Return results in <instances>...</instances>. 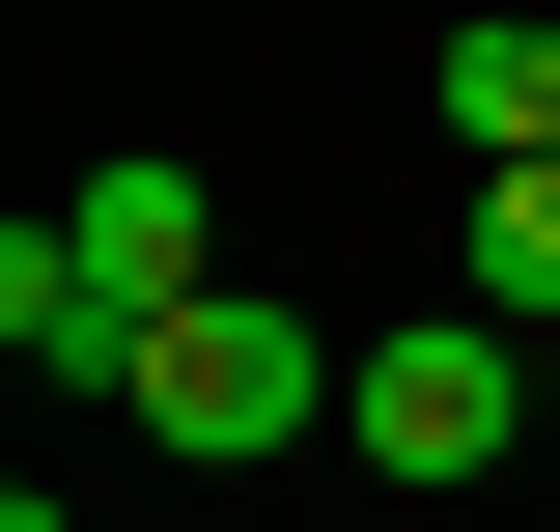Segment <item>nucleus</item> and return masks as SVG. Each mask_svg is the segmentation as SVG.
Returning a JSON list of instances; mask_svg holds the SVG:
<instances>
[{
	"instance_id": "423d86ee",
	"label": "nucleus",
	"mask_w": 560,
	"mask_h": 532,
	"mask_svg": "<svg viewBox=\"0 0 560 532\" xmlns=\"http://www.w3.org/2000/svg\"><path fill=\"white\" fill-rule=\"evenodd\" d=\"M477 309L560 336V169H477Z\"/></svg>"
},
{
	"instance_id": "f257e3e1",
	"label": "nucleus",
	"mask_w": 560,
	"mask_h": 532,
	"mask_svg": "<svg viewBox=\"0 0 560 532\" xmlns=\"http://www.w3.org/2000/svg\"><path fill=\"white\" fill-rule=\"evenodd\" d=\"M337 393H364V336H308V309H253V280H197V309L140 336V420H168V449H224V476H253L280 420H337Z\"/></svg>"
},
{
	"instance_id": "7ed1b4c3",
	"label": "nucleus",
	"mask_w": 560,
	"mask_h": 532,
	"mask_svg": "<svg viewBox=\"0 0 560 532\" xmlns=\"http://www.w3.org/2000/svg\"><path fill=\"white\" fill-rule=\"evenodd\" d=\"M57 224H84V280H113L140 336H168V309H197V280H224V197H197V140H113V169H84Z\"/></svg>"
},
{
	"instance_id": "39448f33",
	"label": "nucleus",
	"mask_w": 560,
	"mask_h": 532,
	"mask_svg": "<svg viewBox=\"0 0 560 532\" xmlns=\"http://www.w3.org/2000/svg\"><path fill=\"white\" fill-rule=\"evenodd\" d=\"M448 140H477V169H560V28H533V0L448 28Z\"/></svg>"
},
{
	"instance_id": "20e7f679",
	"label": "nucleus",
	"mask_w": 560,
	"mask_h": 532,
	"mask_svg": "<svg viewBox=\"0 0 560 532\" xmlns=\"http://www.w3.org/2000/svg\"><path fill=\"white\" fill-rule=\"evenodd\" d=\"M0 336H28L57 393H140V309L84 280V224H0Z\"/></svg>"
},
{
	"instance_id": "f03ea898",
	"label": "nucleus",
	"mask_w": 560,
	"mask_h": 532,
	"mask_svg": "<svg viewBox=\"0 0 560 532\" xmlns=\"http://www.w3.org/2000/svg\"><path fill=\"white\" fill-rule=\"evenodd\" d=\"M364 449H393V476H504V420H533V336H504V309H420V336H364Z\"/></svg>"
}]
</instances>
